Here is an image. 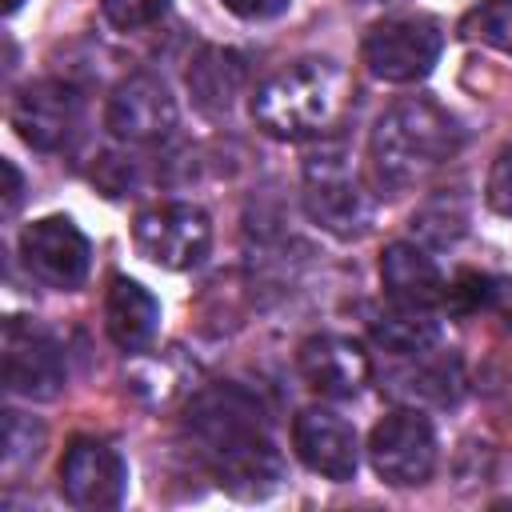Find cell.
Returning a JSON list of instances; mask_svg holds the SVG:
<instances>
[{
  "instance_id": "obj_12",
  "label": "cell",
  "mask_w": 512,
  "mask_h": 512,
  "mask_svg": "<svg viewBox=\"0 0 512 512\" xmlns=\"http://www.w3.org/2000/svg\"><path fill=\"white\" fill-rule=\"evenodd\" d=\"M60 492L72 508H116L128 492V464L108 440L76 436L60 460Z\"/></svg>"
},
{
  "instance_id": "obj_17",
  "label": "cell",
  "mask_w": 512,
  "mask_h": 512,
  "mask_svg": "<svg viewBox=\"0 0 512 512\" xmlns=\"http://www.w3.org/2000/svg\"><path fill=\"white\" fill-rule=\"evenodd\" d=\"M104 328H108V340L120 352H144L156 340V328H160L156 296L144 284H136L128 276H116L108 284V300H104Z\"/></svg>"
},
{
  "instance_id": "obj_5",
  "label": "cell",
  "mask_w": 512,
  "mask_h": 512,
  "mask_svg": "<svg viewBox=\"0 0 512 512\" xmlns=\"http://www.w3.org/2000/svg\"><path fill=\"white\" fill-rule=\"evenodd\" d=\"M444 48V32L424 16H388L364 32L360 56L368 72L384 84H416L424 80Z\"/></svg>"
},
{
  "instance_id": "obj_25",
  "label": "cell",
  "mask_w": 512,
  "mask_h": 512,
  "mask_svg": "<svg viewBox=\"0 0 512 512\" xmlns=\"http://www.w3.org/2000/svg\"><path fill=\"white\" fill-rule=\"evenodd\" d=\"M484 200L496 216H512V144H504L488 168V184H484Z\"/></svg>"
},
{
  "instance_id": "obj_19",
  "label": "cell",
  "mask_w": 512,
  "mask_h": 512,
  "mask_svg": "<svg viewBox=\"0 0 512 512\" xmlns=\"http://www.w3.org/2000/svg\"><path fill=\"white\" fill-rule=\"evenodd\" d=\"M392 380H396L392 396L412 400V408L416 404H452L460 396V384H464L460 360L456 356H432V352L412 356V368H400Z\"/></svg>"
},
{
  "instance_id": "obj_23",
  "label": "cell",
  "mask_w": 512,
  "mask_h": 512,
  "mask_svg": "<svg viewBox=\"0 0 512 512\" xmlns=\"http://www.w3.org/2000/svg\"><path fill=\"white\" fill-rule=\"evenodd\" d=\"M496 296H500V280L480 276V272H460V276L444 288V304H448V312H456V316H472V312H480V308H496Z\"/></svg>"
},
{
  "instance_id": "obj_22",
  "label": "cell",
  "mask_w": 512,
  "mask_h": 512,
  "mask_svg": "<svg viewBox=\"0 0 512 512\" xmlns=\"http://www.w3.org/2000/svg\"><path fill=\"white\" fill-rule=\"evenodd\" d=\"M40 452H44V424L8 408L4 412V452H0L4 472H20V468L36 464Z\"/></svg>"
},
{
  "instance_id": "obj_1",
  "label": "cell",
  "mask_w": 512,
  "mask_h": 512,
  "mask_svg": "<svg viewBox=\"0 0 512 512\" xmlns=\"http://www.w3.org/2000/svg\"><path fill=\"white\" fill-rule=\"evenodd\" d=\"M184 428L224 492L260 500L284 484V460L268 432V416L240 384H212L192 396Z\"/></svg>"
},
{
  "instance_id": "obj_4",
  "label": "cell",
  "mask_w": 512,
  "mask_h": 512,
  "mask_svg": "<svg viewBox=\"0 0 512 512\" xmlns=\"http://www.w3.org/2000/svg\"><path fill=\"white\" fill-rule=\"evenodd\" d=\"M304 212L316 228L356 240L372 224V196L364 192L344 148H320L304 160Z\"/></svg>"
},
{
  "instance_id": "obj_20",
  "label": "cell",
  "mask_w": 512,
  "mask_h": 512,
  "mask_svg": "<svg viewBox=\"0 0 512 512\" xmlns=\"http://www.w3.org/2000/svg\"><path fill=\"white\" fill-rule=\"evenodd\" d=\"M412 232L420 244L432 248H448L468 232V200L460 192H440L432 200H424L412 216Z\"/></svg>"
},
{
  "instance_id": "obj_13",
  "label": "cell",
  "mask_w": 512,
  "mask_h": 512,
  "mask_svg": "<svg viewBox=\"0 0 512 512\" xmlns=\"http://www.w3.org/2000/svg\"><path fill=\"white\" fill-rule=\"evenodd\" d=\"M292 448L304 460V468H312L324 480H352L360 468V440L348 416H340L336 408H304L292 420Z\"/></svg>"
},
{
  "instance_id": "obj_8",
  "label": "cell",
  "mask_w": 512,
  "mask_h": 512,
  "mask_svg": "<svg viewBox=\"0 0 512 512\" xmlns=\"http://www.w3.org/2000/svg\"><path fill=\"white\" fill-rule=\"evenodd\" d=\"M0 348H4L0 352V360H4V388L12 396H24V400H52V396H60V388L68 380V368H64V352H60L52 332L32 324L28 316H8Z\"/></svg>"
},
{
  "instance_id": "obj_14",
  "label": "cell",
  "mask_w": 512,
  "mask_h": 512,
  "mask_svg": "<svg viewBox=\"0 0 512 512\" xmlns=\"http://www.w3.org/2000/svg\"><path fill=\"white\" fill-rule=\"evenodd\" d=\"M296 364H300V376L308 380V388L328 400H352L372 380V360H368L364 344L352 336H336V332L308 336L296 352Z\"/></svg>"
},
{
  "instance_id": "obj_26",
  "label": "cell",
  "mask_w": 512,
  "mask_h": 512,
  "mask_svg": "<svg viewBox=\"0 0 512 512\" xmlns=\"http://www.w3.org/2000/svg\"><path fill=\"white\" fill-rule=\"evenodd\" d=\"M220 4L240 20H272L288 8V0H220Z\"/></svg>"
},
{
  "instance_id": "obj_15",
  "label": "cell",
  "mask_w": 512,
  "mask_h": 512,
  "mask_svg": "<svg viewBox=\"0 0 512 512\" xmlns=\"http://www.w3.org/2000/svg\"><path fill=\"white\" fill-rule=\"evenodd\" d=\"M380 284L392 304L432 308L444 300V272L420 240H392L380 256Z\"/></svg>"
},
{
  "instance_id": "obj_21",
  "label": "cell",
  "mask_w": 512,
  "mask_h": 512,
  "mask_svg": "<svg viewBox=\"0 0 512 512\" xmlns=\"http://www.w3.org/2000/svg\"><path fill=\"white\" fill-rule=\"evenodd\" d=\"M460 36L496 52H512V0H480L464 12Z\"/></svg>"
},
{
  "instance_id": "obj_24",
  "label": "cell",
  "mask_w": 512,
  "mask_h": 512,
  "mask_svg": "<svg viewBox=\"0 0 512 512\" xmlns=\"http://www.w3.org/2000/svg\"><path fill=\"white\" fill-rule=\"evenodd\" d=\"M100 8H104V20L112 28L136 32V28L156 24L168 12V0H100Z\"/></svg>"
},
{
  "instance_id": "obj_11",
  "label": "cell",
  "mask_w": 512,
  "mask_h": 512,
  "mask_svg": "<svg viewBox=\"0 0 512 512\" xmlns=\"http://www.w3.org/2000/svg\"><path fill=\"white\" fill-rule=\"evenodd\" d=\"M176 116L180 112L168 84L152 72H136L112 88L104 124L124 144H160L176 132Z\"/></svg>"
},
{
  "instance_id": "obj_9",
  "label": "cell",
  "mask_w": 512,
  "mask_h": 512,
  "mask_svg": "<svg viewBox=\"0 0 512 512\" xmlns=\"http://www.w3.org/2000/svg\"><path fill=\"white\" fill-rule=\"evenodd\" d=\"M20 260L32 280L56 292H76L92 268V244L72 216H40L20 232Z\"/></svg>"
},
{
  "instance_id": "obj_10",
  "label": "cell",
  "mask_w": 512,
  "mask_h": 512,
  "mask_svg": "<svg viewBox=\"0 0 512 512\" xmlns=\"http://www.w3.org/2000/svg\"><path fill=\"white\" fill-rule=\"evenodd\" d=\"M84 120V100L64 80H32L12 100V128L36 152H64Z\"/></svg>"
},
{
  "instance_id": "obj_18",
  "label": "cell",
  "mask_w": 512,
  "mask_h": 512,
  "mask_svg": "<svg viewBox=\"0 0 512 512\" xmlns=\"http://www.w3.org/2000/svg\"><path fill=\"white\" fill-rule=\"evenodd\" d=\"M372 340L400 356V360H412V356H424V352H436L440 344V324L432 316V308H412V304H392L388 312H380L372 320Z\"/></svg>"
},
{
  "instance_id": "obj_3",
  "label": "cell",
  "mask_w": 512,
  "mask_h": 512,
  "mask_svg": "<svg viewBox=\"0 0 512 512\" xmlns=\"http://www.w3.org/2000/svg\"><path fill=\"white\" fill-rule=\"evenodd\" d=\"M344 68L328 56H304L272 72L252 96V120L280 140L320 136L344 108Z\"/></svg>"
},
{
  "instance_id": "obj_7",
  "label": "cell",
  "mask_w": 512,
  "mask_h": 512,
  "mask_svg": "<svg viewBox=\"0 0 512 512\" xmlns=\"http://www.w3.org/2000/svg\"><path fill=\"white\" fill-rule=\"evenodd\" d=\"M132 236L140 256L152 260L156 268L188 272L212 248V220L196 204H156L136 216Z\"/></svg>"
},
{
  "instance_id": "obj_27",
  "label": "cell",
  "mask_w": 512,
  "mask_h": 512,
  "mask_svg": "<svg viewBox=\"0 0 512 512\" xmlns=\"http://www.w3.org/2000/svg\"><path fill=\"white\" fill-rule=\"evenodd\" d=\"M0 172H4V216H12L16 204H20V188H24V180H20V172H16L12 160H0Z\"/></svg>"
},
{
  "instance_id": "obj_2",
  "label": "cell",
  "mask_w": 512,
  "mask_h": 512,
  "mask_svg": "<svg viewBox=\"0 0 512 512\" xmlns=\"http://www.w3.org/2000/svg\"><path fill=\"white\" fill-rule=\"evenodd\" d=\"M460 148L456 116L432 96H404L388 104L368 136L372 176L388 192L424 184Z\"/></svg>"
},
{
  "instance_id": "obj_16",
  "label": "cell",
  "mask_w": 512,
  "mask_h": 512,
  "mask_svg": "<svg viewBox=\"0 0 512 512\" xmlns=\"http://www.w3.org/2000/svg\"><path fill=\"white\" fill-rule=\"evenodd\" d=\"M244 84H248V60H244L236 48L208 44V48L192 60V68H188L192 104H196L204 116H212V120H220V116L232 112V104H236V96L244 92Z\"/></svg>"
},
{
  "instance_id": "obj_28",
  "label": "cell",
  "mask_w": 512,
  "mask_h": 512,
  "mask_svg": "<svg viewBox=\"0 0 512 512\" xmlns=\"http://www.w3.org/2000/svg\"><path fill=\"white\" fill-rule=\"evenodd\" d=\"M20 4H24V0H4V12H8V16H12V12H16V8H20Z\"/></svg>"
},
{
  "instance_id": "obj_6",
  "label": "cell",
  "mask_w": 512,
  "mask_h": 512,
  "mask_svg": "<svg viewBox=\"0 0 512 512\" xmlns=\"http://www.w3.org/2000/svg\"><path fill=\"white\" fill-rule=\"evenodd\" d=\"M368 464L392 488H416L436 472V428L420 408H392L368 432Z\"/></svg>"
}]
</instances>
